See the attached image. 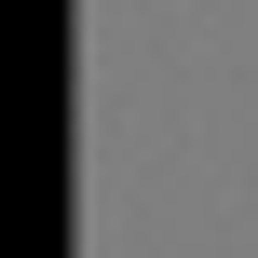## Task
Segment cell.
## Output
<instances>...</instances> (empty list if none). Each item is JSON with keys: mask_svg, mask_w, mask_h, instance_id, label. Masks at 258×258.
I'll list each match as a JSON object with an SVG mask.
<instances>
[{"mask_svg": "<svg viewBox=\"0 0 258 258\" xmlns=\"http://www.w3.org/2000/svg\"><path fill=\"white\" fill-rule=\"evenodd\" d=\"M0 258H54V245H0Z\"/></svg>", "mask_w": 258, "mask_h": 258, "instance_id": "obj_1", "label": "cell"}]
</instances>
